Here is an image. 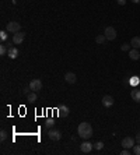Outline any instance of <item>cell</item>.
I'll return each instance as SVG.
<instances>
[{
  "label": "cell",
  "instance_id": "cell-20",
  "mask_svg": "<svg viewBox=\"0 0 140 155\" xmlns=\"http://www.w3.org/2000/svg\"><path fill=\"white\" fill-rule=\"evenodd\" d=\"M93 145H94V148H95L97 151H100V149L104 148V142L102 141H97L95 144H93Z\"/></svg>",
  "mask_w": 140,
  "mask_h": 155
},
{
  "label": "cell",
  "instance_id": "cell-18",
  "mask_svg": "<svg viewBox=\"0 0 140 155\" xmlns=\"http://www.w3.org/2000/svg\"><path fill=\"white\" fill-rule=\"evenodd\" d=\"M7 52H8V46H6V45L0 46V55H1V56H6Z\"/></svg>",
  "mask_w": 140,
  "mask_h": 155
},
{
  "label": "cell",
  "instance_id": "cell-12",
  "mask_svg": "<svg viewBox=\"0 0 140 155\" xmlns=\"http://www.w3.org/2000/svg\"><path fill=\"white\" fill-rule=\"evenodd\" d=\"M7 56L10 59H17V56H18V49H17L16 46H10V48H8V52H7Z\"/></svg>",
  "mask_w": 140,
  "mask_h": 155
},
{
  "label": "cell",
  "instance_id": "cell-7",
  "mask_svg": "<svg viewBox=\"0 0 140 155\" xmlns=\"http://www.w3.org/2000/svg\"><path fill=\"white\" fill-rule=\"evenodd\" d=\"M93 148H94V145H93L88 140H86V141L80 145V149H81V152H84V154H88V152H91V149H93Z\"/></svg>",
  "mask_w": 140,
  "mask_h": 155
},
{
  "label": "cell",
  "instance_id": "cell-1",
  "mask_svg": "<svg viewBox=\"0 0 140 155\" xmlns=\"http://www.w3.org/2000/svg\"><path fill=\"white\" fill-rule=\"evenodd\" d=\"M77 134L81 137L83 140H88L93 137V127H91V124L87 122H83L78 124V127H77Z\"/></svg>",
  "mask_w": 140,
  "mask_h": 155
},
{
  "label": "cell",
  "instance_id": "cell-26",
  "mask_svg": "<svg viewBox=\"0 0 140 155\" xmlns=\"http://www.w3.org/2000/svg\"><path fill=\"white\" fill-rule=\"evenodd\" d=\"M0 36H1V41H6V39H7V34L4 32V31H1V32H0Z\"/></svg>",
  "mask_w": 140,
  "mask_h": 155
},
{
  "label": "cell",
  "instance_id": "cell-19",
  "mask_svg": "<svg viewBox=\"0 0 140 155\" xmlns=\"http://www.w3.org/2000/svg\"><path fill=\"white\" fill-rule=\"evenodd\" d=\"M130 84L133 85V87H136V85H139V84H140V80H139V77H136V76H134V77H132V78H130Z\"/></svg>",
  "mask_w": 140,
  "mask_h": 155
},
{
  "label": "cell",
  "instance_id": "cell-10",
  "mask_svg": "<svg viewBox=\"0 0 140 155\" xmlns=\"http://www.w3.org/2000/svg\"><path fill=\"white\" fill-rule=\"evenodd\" d=\"M64 81L69 83V84H74L77 81L76 74H74V73H66V74H64Z\"/></svg>",
  "mask_w": 140,
  "mask_h": 155
},
{
  "label": "cell",
  "instance_id": "cell-23",
  "mask_svg": "<svg viewBox=\"0 0 140 155\" xmlns=\"http://www.w3.org/2000/svg\"><path fill=\"white\" fill-rule=\"evenodd\" d=\"M7 136H8V133H7L6 130H1V131H0V140H1V141H4L7 138Z\"/></svg>",
  "mask_w": 140,
  "mask_h": 155
},
{
  "label": "cell",
  "instance_id": "cell-22",
  "mask_svg": "<svg viewBox=\"0 0 140 155\" xmlns=\"http://www.w3.org/2000/svg\"><path fill=\"white\" fill-rule=\"evenodd\" d=\"M45 124H46V127H48V129H52V127L55 126V120H53V119H48Z\"/></svg>",
  "mask_w": 140,
  "mask_h": 155
},
{
  "label": "cell",
  "instance_id": "cell-17",
  "mask_svg": "<svg viewBox=\"0 0 140 155\" xmlns=\"http://www.w3.org/2000/svg\"><path fill=\"white\" fill-rule=\"evenodd\" d=\"M105 41H107V36H105V35H98V36L95 38V42H97V43H100V45L104 43Z\"/></svg>",
  "mask_w": 140,
  "mask_h": 155
},
{
  "label": "cell",
  "instance_id": "cell-25",
  "mask_svg": "<svg viewBox=\"0 0 140 155\" xmlns=\"http://www.w3.org/2000/svg\"><path fill=\"white\" fill-rule=\"evenodd\" d=\"M30 92H31V88H30V85H28V87H25V88H23V94H24V95H28Z\"/></svg>",
  "mask_w": 140,
  "mask_h": 155
},
{
  "label": "cell",
  "instance_id": "cell-11",
  "mask_svg": "<svg viewBox=\"0 0 140 155\" xmlns=\"http://www.w3.org/2000/svg\"><path fill=\"white\" fill-rule=\"evenodd\" d=\"M114 98L111 97V95H105V97L102 98V105L105 106V108H109V106H112L114 105Z\"/></svg>",
  "mask_w": 140,
  "mask_h": 155
},
{
  "label": "cell",
  "instance_id": "cell-28",
  "mask_svg": "<svg viewBox=\"0 0 140 155\" xmlns=\"http://www.w3.org/2000/svg\"><path fill=\"white\" fill-rule=\"evenodd\" d=\"M136 141H137V144H140V133L136 134Z\"/></svg>",
  "mask_w": 140,
  "mask_h": 155
},
{
  "label": "cell",
  "instance_id": "cell-21",
  "mask_svg": "<svg viewBox=\"0 0 140 155\" xmlns=\"http://www.w3.org/2000/svg\"><path fill=\"white\" fill-rule=\"evenodd\" d=\"M130 48H132V46H130V43H122V45H121V50L129 52V50H130Z\"/></svg>",
  "mask_w": 140,
  "mask_h": 155
},
{
  "label": "cell",
  "instance_id": "cell-5",
  "mask_svg": "<svg viewBox=\"0 0 140 155\" xmlns=\"http://www.w3.org/2000/svg\"><path fill=\"white\" fill-rule=\"evenodd\" d=\"M48 137L51 138L52 141H59V140L62 138V133H60L59 130H56V129H52V130L48 131Z\"/></svg>",
  "mask_w": 140,
  "mask_h": 155
},
{
  "label": "cell",
  "instance_id": "cell-24",
  "mask_svg": "<svg viewBox=\"0 0 140 155\" xmlns=\"http://www.w3.org/2000/svg\"><path fill=\"white\" fill-rule=\"evenodd\" d=\"M132 152H133L134 155H140V144H139V145H133Z\"/></svg>",
  "mask_w": 140,
  "mask_h": 155
},
{
  "label": "cell",
  "instance_id": "cell-6",
  "mask_svg": "<svg viewBox=\"0 0 140 155\" xmlns=\"http://www.w3.org/2000/svg\"><path fill=\"white\" fill-rule=\"evenodd\" d=\"M24 39H25V32H16L13 36V43L14 45H21L23 42H24Z\"/></svg>",
  "mask_w": 140,
  "mask_h": 155
},
{
  "label": "cell",
  "instance_id": "cell-2",
  "mask_svg": "<svg viewBox=\"0 0 140 155\" xmlns=\"http://www.w3.org/2000/svg\"><path fill=\"white\" fill-rule=\"evenodd\" d=\"M6 29L11 34L20 32V31H21V24H20V22H16V21H10L6 25Z\"/></svg>",
  "mask_w": 140,
  "mask_h": 155
},
{
  "label": "cell",
  "instance_id": "cell-29",
  "mask_svg": "<svg viewBox=\"0 0 140 155\" xmlns=\"http://www.w3.org/2000/svg\"><path fill=\"white\" fill-rule=\"evenodd\" d=\"M132 1H133L134 4H139V3H140V0H132Z\"/></svg>",
  "mask_w": 140,
  "mask_h": 155
},
{
  "label": "cell",
  "instance_id": "cell-27",
  "mask_svg": "<svg viewBox=\"0 0 140 155\" xmlns=\"http://www.w3.org/2000/svg\"><path fill=\"white\" fill-rule=\"evenodd\" d=\"M118 1V4H121V6H123L125 3H126V0H116Z\"/></svg>",
  "mask_w": 140,
  "mask_h": 155
},
{
  "label": "cell",
  "instance_id": "cell-3",
  "mask_svg": "<svg viewBox=\"0 0 140 155\" xmlns=\"http://www.w3.org/2000/svg\"><path fill=\"white\" fill-rule=\"evenodd\" d=\"M104 35L107 36V41H114L116 38V29L114 27H107L104 31Z\"/></svg>",
  "mask_w": 140,
  "mask_h": 155
},
{
  "label": "cell",
  "instance_id": "cell-4",
  "mask_svg": "<svg viewBox=\"0 0 140 155\" xmlns=\"http://www.w3.org/2000/svg\"><path fill=\"white\" fill-rule=\"evenodd\" d=\"M30 88H31V91H34V92H38V91L42 90V81L41 80H38V78H34V80H31V83H30Z\"/></svg>",
  "mask_w": 140,
  "mask_h": 155
},
{
  "label": "cell",
  "instance_id": "cell-16",
  "mask_svg": "<svg viewBox=\"0 0 140 155\" xmlns=\"http://www.w3.org/2000/svg\"><path fill=\"white\" fill-rule=\"evenodd\" d=\"M27 99L30 101V102H35L37 99H38V95H37V92H34V91H31L28 95H27Z\"/></svg>",
  "mask_w": 140,
  "mask_h": 155
},
{
  "label": "cell",
  "instance_id": "cell-14",
  "mask_svg": "<svg viewBox=\"0 0 140 155\" xmlns=\"http://www.w3.org/2000/svg\"><path fill=\"white\" fill-rule=\"evenodd\" d=\"M130 46L134 48V49H139L140 48V36H133L132 41H130Z\"/></svg>",
  "mask_w": 140,
  "mask_h": 155
},
{
  "label": "cell",
  "instance_id": "cell-9",
  "mask_svg": "<svg viewBox=\"0 0 140 155\" xmlns=\"http://www.w3.org/2000/svg\"><path fill=\"white\" fill-rule=\"evenodd\" d=\"M57 112H59V116L60 117H67L70 113V109L66 105H60V106L57 108Z\"/></svg>",
  "mask_w": 140,
  "mask_h": 155
},
{
  "label": "cell",
  "instance_id": "cell-15",
  "mask_svg": "<svg viewBox=\"0 0 140 155\" xmlns=\"http://www.w3.org/2000/svg\"><path fill=\"white\" fill-rule=\"evenodd\" d=\"M132 98H133V101H136V102H140V90H137V88H134V90H132Z\"/></svg>",
  "mask_w": 140,
  "mask_h": 155
},
{
  "label": "cell",
  "instance_id": "cell-8",
  "mask_svg": "<svg viewBox=\"0 0 140 155\" xmlns=\"http://www.w3.org/2000/svg\"><path fill=\"white\" fill-rule=\"evenodd\" d=\"M133 145H134V140L132 138V137H125V138L122 140V147H123V148L132 149L133 148Z\"/></svg>",
  "mask_w": 140,
  "mask_h": 155
},
{
  "label": "cell",
  "instance_id": "cell-13",
  "mask_svg": "<svg viewBox=\"0 0 140 155\" xmlns=\"http://www.w3.org/2000/svg\"><path fill=\"white\" fill-rule=\"evenodd\" d=\"M129 58L132 59V60H139L140 59V52L137 50V49L132 48V49L129 50Z\"/></svg>",
  "mask_w": 140,
  "mask_h": 155
}]
</instances>
